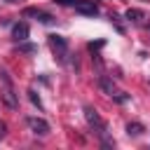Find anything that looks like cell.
<instances>
[{"mask_svg":"<svg viewBox=\"0 0 150 150\" xmlns=\"http://www.w3.org/2000/svg\"><path fill=\"white\" fill-rule=\"evenodd\" d=\"M84 120H87V124H89V127H91V129H94V131H96V134H98V136H101V138L108 143V138H105L108 127H105V122L101 120V115H98V112H96L91 105H84Z\"/></svg>","mask_w":150,"mask_h":150,"instance_id":"6da1fadb","label":"cell"},{"mask_svg":"<svg viewBox=\"0 0 150 150\" xmlns=\"http://www.w3.org/2000/svg\"><path fill=\"white\" fill-rule=\"evenodd\" d=\"M98 87L108 94V96H112L115 101H120V103H124V101H129V96L124 94V91H117V87H115V82L110 80V77H105V75H101L98 77Z\"/></svg>","mask_w":150,"mask_h":150,"instance_id":"7a4b0ae2","label":"cell"},{"mask_svg":"<svg viewBox=\"0 0 150 150\" xmlns=\"http://www.w3.org/2000/svg\"><path fill=\"white\" fill-rule=\"evenodd\" d=\"M49 47H52V52L59 56V61H66V56H68V42H66V38H61V35H49Z\"/></svg>","mask_w":150,"mask_h":150,"instance_id":"3957f363","label":"cell"},{"mask_svg":"<svg viewBox=\"0 0 150 150\" xmlns=\"http://www.w3.org/2000/svg\"><path fill=\"white\" fill-rule=\"evenodd\" d=\"M75 12L77 14H84V16H96L98 14V5L94 0H75Z\"/></svg>","mask_w":150,"mask_h":150,"instance_id":"277c9868","label":"cell"},{"mask_svg":"<svg viewBox=\"0 0 150 150\" xmlns=\"http://www.w3.org/2000/svg\"><path fill=\"white\" fill-rule=\"evenodd\" d=\"M0 75H2V82H5V89H2V101L7 103V108H16V105H19V98H16V96H14V91H12L9 77H7V73H5V70H2Z\"/></svg>","mask_w":150,"mask_h":150,"instance_id":"5b68a950","label":"cell"},{"mask_svg":"<svg viewBox=\"0 0 150 150\" xmlns=\"http://www.w3.org/2000/svg\"><path fill=\"white\" fill-rule=\"evenodd\" d=\"M26 124H28V129H30L35 136H47V134H49V124H47V120H42V117H28Z\"/></svg>","mask_w":150,"mask_h":150,"instance_id":"8992f818","label":"cell"},{"mask_svg":"<svg viewBox=\"0 0 150 150\" xmlns=\"http://www.w3.org/2000/svg\"><path fill=\"white\" fill-rule=\"evenodd\" d=\"M23 16H35L40 23H52V21H54V19H52L47 12H42V9H35V7H26V9H23Z\"/></svg>","mask_w":150,"mask_h":150,"instance_id":"52a82bcc","label":"cell"},{"mask_svg":"<svg viewBox=\"0 0 150 150\" xmlns=\"http://www.w3.org/2000/svg\"><path fill=\"white\" fill-rule=\"evenodd\" d=\"M12 38H14L16 42H23V40L28 38V23H16V26L12 28Z\"/></svg>","mask_w":150,"mask_h":150,"instance_id":"ba28073f","label":"cell"},{"mask_svg":"<svg viewBox=\"0 0 150 150\" xmlns=\"http://www.w3.org/2000/svg\"><path fill=\"white\" fill-rule=\"evenodd\" d=\"M145 129H143V124H138V122H129L127 124V134L129 136H141Z\"/></svg>","mask_w":150,"mask_h":150,"instance_id":"9c48e42d","label":"cell"},{"mask_svg":"<svg viewBox=\"0 0 150 150\" xmlns=\"http://www.w3.org/2000/svg\"><path fill=\"white\" fill-rule=\"evenodd\" d=\"M143 16H145V14H143L141 9H127V19H129V21H134V23H138Z\"/></svg>","mask_w":150,"mask_h":150,"instance_id":"30bf717a","label":"cell"},{"mask_svg":"<svg viewBox=\"0 0 150 150\" xmlns=\"http://www.w3.org/2000/svg\"><path fill=\"white\" fill-rule=\"evenodd\" d=\"M19 49H21L23 54H35V52H38V47H35V45H30V42H21V45H19Z\"/></svg>","mask_w":150,"mask_h":150,"instance_id":"8fae6325","label":"cell"},{"mask_svg":"<svg viewBox=\"0 0 150 150\" xmlns=\"http://www.w3.org/2000/svg\"><path fill=\"white\" fill-rule=\"evenodd\" d=\"M28 94H30V101H33V103H35V105H38V108H42V101H40V96H38V94H35V91H33V89H30V91H28Z\"/></svg>","mask_w":150,"mask_h":150,"instance_id":"7c38bea8","label":"cell"},{"mask_svg":"<svg viewBox=\"0 0 150 150\" xmlns=\"http://www.w3.org/2000/svg\"><path fill=\"white\" fill-rule=\"evenodd\" d=\"M54 2H59V5H73L75 0H54Z\"/></svg>","mask_w":150,"mask_h":150,"instance_id":"4fadbf2b","label":"cell"},{"mask_svg":"<svg viewBox=\"0 0 150 150\" xmlns=\"http://www.w3.org/2000/svg\"><path fill=\"white\" fill-rule=\"evenodd\" d=\"M7 2H16V0H7Z\"/></svg>","mask_w":150,"mask_h":150,"instance_id":"5bb4252c","label":"cell"}]
</instances>
